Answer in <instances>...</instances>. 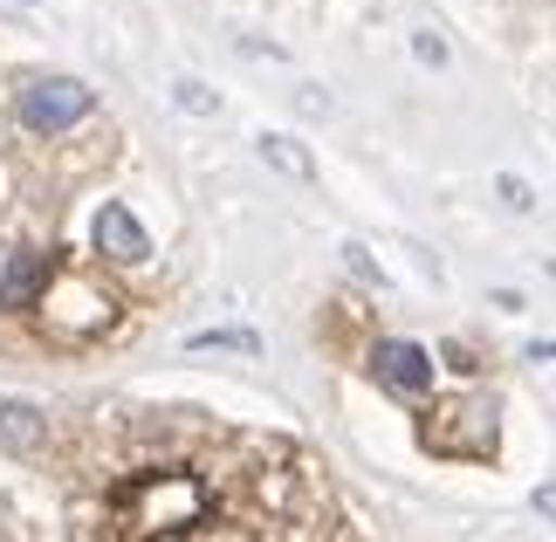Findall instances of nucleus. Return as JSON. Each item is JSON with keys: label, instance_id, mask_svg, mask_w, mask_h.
<instances>
[{"label": "nucleus", "instance_id": "obj_1", "mask_svg": "<svg viewBox=\"0 0 556 542\" xmlns=\"http://www.w3.org/2000/svg\"><path fill=\"white\" fill-rule=\"evenodd\" d=\"M206 522V494L192 474H144V481L131 488V529L138 542H165V535H186Z\"/></svg>", "mask_w": 556, "mask_h": 542}, {"label": "nucleus", "instance_id": "obj_2", "mask_svg": "<svg viewBox=\"0 0 556 542\" xmlns=\"http://www.w3.org/2000/svg\"><path fill=\"white\" fill-rule=\"evenodd\" d=\"M426 446L433 453H460V461H495L502 446V412L488 392H467L454 405H440L433 419H426Z\"/></svg>", "mask_w": 556, "mask_h": 542}, {"label": "nucleus", "instance_id": "obj_3", "mask_svg": "<svg viewBox=\"0 0 556 542\" xmlns=\"http://www.w3.org/2000/svg\"><path fill=\"white\" fill-rule=\"evenodd\" d=\"M14 117H21V131H35V138L76 131V117H90V90L70 83V76H41L14 97Z\"/></svg>", "mask_w": 556, "mask_h": 542}, {"label": "nucleus", "instance_id": "obj_4", "mask_svg": "<svg viewBox=\"0 0 556 542\" xmlns=\"http://www.w3.org/2000/svg\"><path fill=\"white\" fill-rule=\"evenodd\" d=\"M41 316H49L62 337H70V330L76 337H97L117 310H111V295H103V289H90V281H49V289H41Z\"/></svg>", "mask_w": 556, "mask_h": 542}, {"label": "nucleus", "instance_id": "obj_5", "mask_svg": "<svg viewBox=\"0 0 556 542\" xmlns=\"http://www.w3.org/2000/svg\"><path fill=\"white\" fill-rule=\"evenodd\" d=\"M371 378L392 399H426V385H433V357H426L419 343H405V337H384L371 351Z\"/></svg>", "mask_w": 556, "mask_h": 542}, {"label": "nucleus", "instance_id": "obj_6", "mask_svg": "<svg viewBox=\"0 0 556 542\" xmlns=\"http://www.w3.org/2000/svg\"><path fill=\"white\" fill-rule=\"evenodd\" d=\"M90 234H97V248L111 254V262H144V254H152V234L131 220V206H97Z\"/></svg>", "mask_w": 556, "mask_h": 542}, {"label": "nucleus", "instance_id": "obj_7", "mask_svg": "<svg viewBox=\"0 0 556 542\" xmlns=\"http://www.w3.org/2000/svg\"><path fill=\"white\" fill-rule=\"evenodd\" d=\"M41 289H49V254H35V248H21L14 262H8V275H0V302H41Z\"/></svg>", "mask_w": 556, "mask_h": 542}, {"label": "nucleus", "instance_id": "obj_8", "mask_svg": "<svg viewBox=\"0 0 556 542\" xmlns=\"http://www.w3.org/2000/svg\"><path fill=\"white\" fill-rule=\"evenodd\" d=\"M41 446V412L28 399H0V453H35Z\"/></svg>", "mask_w": 556, "mask_h": 542}, {"label": "nucleus", "instance_id": "obj_9", "mask_svg": "<svg viewBox=\"0 0 556 542\" xmlns=\"http://www.w3.org/2000/svg\"><path fill=\"white\" fill-rule=\"evenodd\" d=\"M254 144H262V159H268L275 172H289V179H316V159H309V151L295 144V138H282V131H262Z\"/></svg>", "mask_w": 556, "mask_h": 542}, {"label": "nucleus", "instance_id": "obj_10", "mask_svg": "<svg viewBox=\"0 0 556 542\" xmlns=\"http://www.w3.org/2000/svg\"><path fill=\"white\" fill-rule=\"evenodd\" d=\"M186 351H241V357H262V337H254V330H200V337H186Z\"/></svg>", "mask_w": 556, "mask_h": 542}, {"label": "nucleus", "instance_id": "obj_11", "mask_svg": "<svg viewBox=\"0 0 556 542\" xmlns=\"http://www.w3.org/2000/svg\"><path fill=\"white\" fill-rule=\"evenodd\" d=\"M173 103H179V111H192V117H213V111H220V90H206V83H179Z\"/></svg>", "mask_w": 556, "mask_h": 542}, {"label": "nucleus", "instance_id": "obj_12", "mask_svg": "<svg viewBox=\"0 0 556 542\" xmlns=\"http://www.w3.org/2000/svg\"><path fill=\"white\" fill-rule=\"evenodd\" d=\"M344 262H351L357 275H365V281H371V289H384V268L371 262V248H357V241H351V248H344Z\"/></svg>", "mask_w": 556, "mask_h": 542}, {"label": "nucleus", "instance_id": "obj_13", "mask_svg": "<svg viewBox=\"0 0 556 542\" xmlns=\"http://www.w3.org/2000/svg\"><path fill=\"white\" fill-rule=\"evenodd\" d=\"M495 192H502V200L516 206V213H529V200H536V192H529V186L516 179V172H502V179H495Z\"/></svg>", "mask_w": 556, "mask_h": 542}, {"label": "nucleus", "instance_id": "obj_14", "mask_svg": "<svg viewBox=\"0 0 556 542\" xmlns=\"http://www.w3.org/2000/svg\"><path fill=\"white\" fill-rule=\"evenodd\" d=\"M413 49H419V62H433V70L446 62V41H440V35H426V28L413 35Z\"/></svg>", "mask_w": 556, "mask_h": 542}, {"label": "nucleus", "instance_id": "obj_15", "mask_svg": "<svg viewBox=\"0 0 556 542\" xmlns=\"http://www.w3.org/2000/svg\"><path fill=\"white\" fill-rule=\"evenodd\" d=\"M536 508H543L549 522H556V488H536Z\"/></svg>", "mask_w": 556, "mask_h": 542}, {"label": "nucleus", "instance_id": "obj_16", "mask_svg": "<svg viewBox=\"0 0 556 542\" xmlns=\"http://www.w3.org/2000/svg\"><path fill=\"white\" fill-rule=\"evenodd\" d=\"M165 542H206V522H200V529H186V535H165Z\"/></svg>", "mask_w": 556, "mask_h": 542}]
</instances>
